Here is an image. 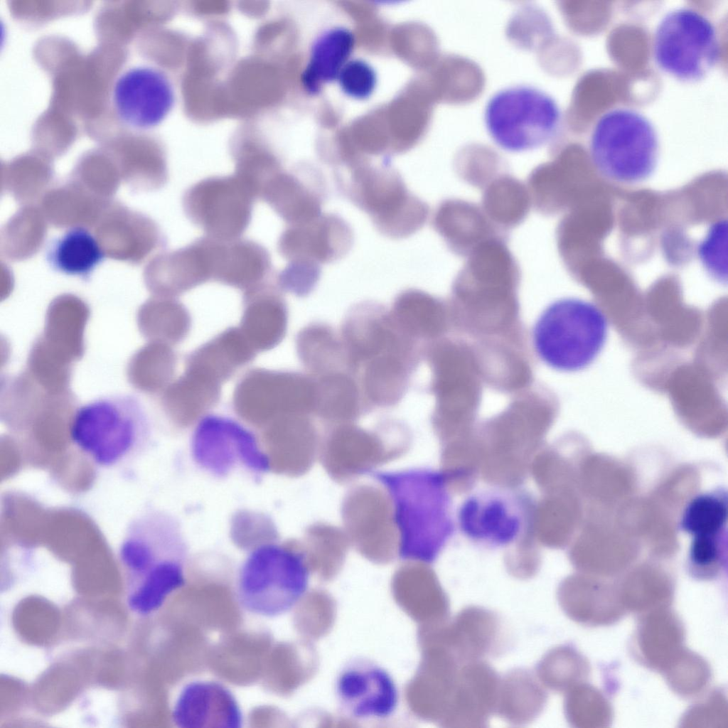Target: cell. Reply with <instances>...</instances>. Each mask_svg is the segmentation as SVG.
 <instances>
[{
    "label": "cell",
    "mask_w": 728,
    "mask_h": 728,
    "mask_svg": "<svg viewBox=\"0 0 728 728\" xmlns=\"http://www.w3.org/2000/svg\"><path fill=\"white\" fill-rule=\"evenodd\" d=\"M189 546L178 518L162 509H147L128 523L119 547L127 604L147 616L185 584Z\"/></svg>",
    "instance_id": "1"
},
{
    "label": "cell",
    "mask_w": 728,
    "mask_h": 728,
    "mask_svg": "<svg viewBox=\"0 0 728 728\" xmlns=\"http://www.w3.org/2000/svg\"><path fill=\"white\" fill-rule=\"evenodd\" d=\"M389 494L399 533L398 556L429 564L455 532L446 476L429 469H411L374 474Z\"/></svg>",
    "instance_id": "2"
},
{
    "label": "cell",
    "mask_w": 728,
    "mask_h": 728,
    "mask_svg": "<svg viewBox=\"0 0 728 728\" xmlns=\"http://www.w3.org/2000/svg\"><path fill=\"white\" fill-rule=\"evenodd\" d=\"M70 439L95 466L112 469L141 456L151 426L141 400L129 393L101 395L79 405L71 416Z\"/></svg>",
    "instance_id": "3"
},
{
    "label": "cell",
    "mask_w": 728,
    "mask_h": 728,
    "mask_svg": "<svg viewBox=\"0 0 728 728\" xmlns=\"http://www.w3.org/2000/svg\"><path fill=\"white\" fill-rule=\"evenodd\" d=\"M660 141L653 121L627 105L611 107L595 120L589 133L588 152L597 172L622 184L650 178L660 156Z\"/></svg>",
    "instance_id": "4"
},
{
    "label": "cell",
    "mask_w": 728,
    "mask_h": 728,
    "mask_svg": "<svg viewBox=\"0 0 728 728\" xmlns=\"http://www.w3.org/2000/svg\"><path fill=\"white\" fill-rule=\"evenodd\" d=\"M310 573L302 545L261 543L249 551L239 567L237 601L251 614L264 618L282 616L304 596Z\"/></svg>",
    "instance_id": "5"
},
{
    "label": "cell",
    "mask_w": 728,
    "mask_h": 728,
    "mask_svg": "<svg viewBox=\"0 0 728 728\" xmlns=\"http://www.w3.org/2000/svg\"><path fill=\"white\" fill-rule=\"evenodd\" d=\"M608 320L595 304L567 297L548 305L532 328V343L539 358L563 372L588 367L604 348Z\"/></svg>",
    "instance_id": "6"
},
{
    "label": "cell",
    "mask_w": 728,
    "mask_h": 728,
    "mask_svg": "<svg viewBox=\"0 0 728 728\" xmlns=\"http://www.w3.org/2000/svg\"><path fill=\"white\" fill-rule=\"evenodd\" d=\"M563 114L556 100L543 90L518 84L503 87L488 100L483 123L499 148L513 153L548 144L559 134Z\"/></svg>",
    "instance_id": "7"
},
{
    "label": "cell",
    "mask_w": 728,
    "mask_h": 728,
    "mask_svg": "<svg viewBox=\"0 0 728 728\" xmlns=\"http://www.w3.org/2000/svg\"><path fill=\"white\" fill-rule=\"evenodd\" d=\"M722 45L715 23L692 6L668 11L657 23L651 38L655 65L685 83L704 80L719 63Z\"/></svg>",
    "instance_id": "8"
},
{
    "label": "cell",
    "mask_w": 728,
    "mask_h": 728,
    "mask_svg": "<svg viewBox=\"0 0 728 728\" xmlns=\"http://www.w3.org/2000/svg\"><path fill=\"white\" fill-rule=\"evenodd\" d=\"M341 193L367 213L375 228L392 239L407 237L425 224L428 205L411 193L402 177L390 168H359L336 176Z\"/></svg>",
    "instance_id": "9"
},
{
    "label": "cell",
    "mask_w": 728,
    "mask_h": 728,
    "mask_svg": "<svg viewBox=\"0 0 728 728\" xmlns=\"http://www.w3.org/2000/svg\"><path fill=\"white\" fill-rule=\"evenodd\" d=\"M410 444L408 429L399 424L375 430L339 424L321 443L318 458L328 476L343 483L402 457Z\"/></svg>",
    "instance_id": "10"
},
{
    "label": "cell",
    "mask_w": 728,
    "mask_h": 728,
    "mask_svg": "<svg viewBox=\"0 0 728 728\" xmlns=\"http://www.w3.org/2000/svg\"><path fill=\"white\" fill-rule=\"evenodd\" d=\"M232 406L250 424L288 414L309 415L315 411V380L295 372L252 369L236 385Z\"/></svg>",
    "instance_id": "11"
},
{
    "label": "cell",
    "mask_w": 728,
    "mask_h": 728,
    "mask_svg": "<svg viewBox=\"0 0 728 728\" xmlns=\"http://www.w3.org/2000/svg\"><path fill=\"white\" fill-rule=\"evenodd\" d=\"M191 456L203 471L225 478L237 469L262 476L271 469L269 456L255 435L237 422L218 415L201 419L194 429Z\"/></svg>",
    "instance_id": "12"
},
{
    "label": "cell",
    "mask_w": 728,
    "mask_h": 728,
    "mask_svg": "<svg viewBox=\"0 0 728 728\" xmlns=\"http://www.w3.org/2000/svg\"><path fill=\"white\" fill-rule=\"evenodd\" d=\"M256 197L237 176H210L188 188L182 207L188 219L207 236L240 238L250 224Z\"/></svg>",
    "instance_id": "13"
},
{
    "label": "cell",
    "mask_w": 728,
    "mask_h": 728,
    "mask_svg": "<svg viewBox=\"0 0 728 728\" xmlns=\"http://www.w3.org/2000/svg\"><path fill=\"white\" fill-rule=\"evenodd\" d=\"M350 544L365 558L386 563L398 557L399 533L392 500L380 485L351 488L341 505Z\"/></svg>",
    "instance_id": "14"
},
{
    "label": "cell",
    "mask_w": 728,
    "mask_h": 728,
    "mask_svg": "<svg viewBox=\"0 0 728 728\" xmlns=\"http://www.w3.org/2000/svg\"><path fill=\"white\" fill-rule=\"evenodd\" d=\"M109 97L117 119L137 131L160 124L172 110L176 98L167 75L146 64H132L122 70L114 80Z\"/></svg>",
    "instance_id": "15"
},
{
    "label": "cell",
    "mask_w": 728,
    "mask_h": 728,
    "mask_svg": "<svg viewBox=\"0 0 728 728\" xmlns=\"http://www.w3.org/2000/svg\"><path fill=\"white\" fill-rule=\"evenodd\" d=\"M530 505L513 491L487 490L468 496L457 513V525L473 543L500 548L515 542L523 534Z\"/></svg>",
    "instance_id": "16"
},
{
    "label": "cell",
    "mask_w": 728,
    "mask_h": 728,
    "mask_svg": "<svg viewBox=\"0 0 728 728\" xmlns=\"http://www.w3.org/2000/svg\"><path fill=\"white\" fill-rule=\"evenodd\" d=\"M334 694L341 711L358 721L383 720L396 712L400 693L392 675L364 657L347 661L338 671Z\"/></svg>",
    "instance_id": "17"
},
{
    "label": "cell",
    "mask_w": 728,
    "mask_h": 728,
    "mask_svg": "<svg viewBox=\"0 0 728 728\" xmlns=\"http://www.w3.org/2000/svg\"><path fill=\"white\" fill-rule=\"evenodd\" d=\"M353 243V232L347 222L326 213L306 223L287 225L278 239L277 251L288 262L321 265L343 258Z\"/></svg>",
    "instance_id": "18"
},
{
    "label": "cell",
    "mask_w": 728,
    "mask_h": 728,
    "mask_svg": "<svg viewBox=\"0 0 728 728\" xmlns=\"http://www.w3.org/2000/svg\"><path fill=\"white\" fill-rule=\"evenodd\" d=\"M500 679L487 663L478 660L461 665L454 690L444 715L446 726L483 727L496 710Z\"/></svg>",
    "instance_id": "19"
},
{
    "label": "cell",
    "mask_w": 728,
    "mask_h": 728,
    "mask_svg": "<svg viewBox=\"0 0 728 728\" xmlns=\"http://www.w3.org/2000/svg\"><path fill=\"white\" fill-rule=\"evenodd\" d=\"M171 717L180 728H240L243 717L236 698L220 682L196 680L180 691Z\"/></svg>",
    "instance_id": "20"
},
{
    "label": "cell",
    "mask_w": 728,
    "mask_h": 728,
    "mask_svg": "<svg viewBox=\"0 0 728 728\" xmlns=\"http://www.w3.org/2000/svg\"><path fill=\"white\" fill-rule=\"evenodd\" d=\"M208 241L207 236L200 237L185 247L156 255L144 271L149 287L171 297L212 281Z\"/></svg>",
    "instance_id": "21"
},
{
    "label": "cell",
    "mask_w": 728,
    "mask_h": 728,
    "mask_svg": "<svg viewBox=\"0 0 728 728\" xmlns=\"http://www.w3.org/2000/svg\"><path fill=\"white\" fill-rule=\"evenodd\" d=\"M210 253L212 281L222 284L245 291L274 276L268 250L254 240L210 237Z\"/></svg>",
    "instance_id": "22"
},
{
    "label": "cell",
    "mask_w": 728,
    "mask_h": 728,
    "mask_svg": "<svg viewBox=\"0 0 728 728\" xmlns=\"http://www.w3.org/2000/svg\"><path fill=\"white\" fill-rule=\"evenodd\" d=\"M432 226L451 252L464 257L486 240L506 236L481 205L459 198L446 199L439 204Z\"/></svg>",
    "instance_id": "23"
},
{
    "label": "cell",
    "mask_w": 728,
    "mask_h": 728,
    "mask_svg": "<svg viewBox=\"0 0 728 728\" xmlns=\"http://www.w3.org/2000/svg\"><path fill=\"white\" fill-rule=\"evenodd\" d=\"M325 196L321 176L281 171L265 186L259 200L291 225L309 223L321 215Z\"/></svg>",
    "instance_id": "24"
},
{
    "label": "cell",
    "mask_w": 728,
    "mask_h": 728,
    "mask_svg": "<svg viewBox=\"0 0 728 728\" xmlns=\"http://www.w3.org/2000/svg\"><path fill=\"white\" fill-rule=\"evenodd\" d=\"M287 323L286 302L273 285L264 282L244 291L239 328L256 352L279 345L286 335Z\"/></svg>",
    "instance_id": "25"
},
{
    "label": "cell",
    "mask_w": 728,
    "mask_h": 728,
    "mask_svg": "<svg viewBox=\"0 0 728 728\" xmlns=\"http://www.w3.org/2000/svg\"><path fill=\"white\" fill-rule=\"evenodd\" d=\"M500 632L496 614L479 606H469L443 629L440 643L464 664L491 653L498 646Z\"/></svg>",
    "instance_id": "26"
},
{
    "label": "cell",
    "mask_w": 728,
    "mask_h": 728,
    "mask_svg": "<svg viewBox=\"0 0 728 728\" xmlns=\"http://www.w3.org/2000/svg\"><path fill=\"white\" fill-rule=\"evenodd\" d=\"M95 226L114 230V233L95 230L96 237L114 236V242L119 241L120 246L122 242H125V247L129 248V252H132L131 248H134L138 264L143 262L153 252L167 245L165 235L153 219L141 213L133 212L112 200Z\"/></svg>",
    "instance_id": "27"
},
{
    "label": "cell",
    "mask_w": 728,
    "mask_h": 728,
    "mask_svg": "<svg viewBox=\"0 0 728 728\" xmlns=\"http://www.w3.org/2000/svg\"><path fill=\"white\" fill-rule=\"evenodd\" d=\"M355 43L353 33L343 26L326 30L313 42L307 63L301 75L305 92L318 94L323 85L337 80L350 59Z\"/></svg>",
    "instance_id": "28"
},
{
    "label": "cell",
    "mask_w": 728,
    "mask_h": 728,
    "mask_svg": "<svg viewBox=\"0 0 728 728\" xmlns=\"http://www.w3.org/2000/svg\"><path fill=\"white\" fill-rule=\"evenodd\" d=\"M256 353L240 328L231 327L193 351L186 359V366L200 371L222 385L240 368L252 361Z\"/></svg>",
    "instance_id": "29"
},
{
    "label": "cell",
    "mask_w": 728,
    "mask_h": 728,
    "mask_svg": "<svg viewBox=\"0 0 728 728\" xmlns=\"http://www.w3.org/2000/svg\"><path fill=\"white\" fill-rule=\"evenodd\" d=\"M221 387L201 373L186 367L166 393V410L176 423L191 424L218 404Z\"/></svg>",
    "instance_id": "30"
},
{
    "label": "cell",
    "mask_w": 728,
    "mask_h": 728,
    "mask_svg": "<svg viewBox=\"0 0 728 728\" xmlns=\"http://www.w3.org/2000/svg\"><path fill=\"white\" fill-rule=\"evenodd\" d=\"M546 702V692L537 678L515 669L500 680L495 711L507 722L523 725L539 716Z\"/></svg>",
    "instance_id": "31"
},
{
    "label": "cell",
    "mask_w": 728,
    "mask_h": 728,
    "mask_svg": "<svg viewBox=\"0 0 728 728\" xmlns=\"http://www.w3.org/2000/svg\"><path fill=\"white\" fill-rule=\"evenodd\" d=\"M105 256L97 237L82 226L72 228L53 240L46 251L47 262L53 269L84 279Z\"/></svg>",
    "instance_id": "32"
},
{
    "label": "cell",
    "mask_w": 728,
    "mask_h": 728,
    "mask_svg": "<svg viewBox=\"0 0 728 728\" xmlns=\"http://www.w3.org/2000/svg\"><path fill=\"white\" fill-rule=\"evenodd\" d=\"M481 207L490 220L505 232L521 224L530 211L526 184L508 174H499L483 188Z\"/></svg>",
    "instance_id": "33"
},
{
    "label": "cell",
    "mask_w": 728,
    "mask_h": 728,
    "mask_svg": "<svg viewBox=\"0 0 728 728\" xmlns=\"http://www.w3.org/2000/svg\"><path fill=\"white\" fill-rule=\"evenodd\" d=\"M411 360L412 353L392 352L364 364L363 387L372 403L386 407L399 402L407 386Z\"/></svg>",
    "instance_id": "34"
},
{
    "label": "cell",
    "mask_w": 728,
    "mask_h": 728,
    "mask_svg": "<svg viewBox=\"0 0 728 728\" xmlns=\"http://www.w3.org/2000/svg\"><path fill=\"white\" fill-rule=\"evenodd\" d=\"M315 380L314 412L337 424L351 423L360 414V395L353 378L343 372L319 375Z\"/></svg>",
    "instance_id": "35"
},
{
    "label": "cell",
    "mask_w": 728,
    "mask_h": 728,
    "mask_svg": "<svg viewBox=\"0 0 728 728\" xmlns=\"http://www.w3.org/2000/svg\"><path fill=\"white\" fill-rule=\"evenodd\" d=\"M339 341L328 326L309 325L296 336L298 357L306 369L318 376L338 371L333 368L344 358L347 360L343 343Z\"/></svg>",
    "instance_id": "36"
},
{
    "label": "cell",
    "mask_w": 728,
    "mask_h": 728,
    "mask_svg": "<svg viewBox=\"0 0 728 728\" xmlns=\"http://www.w3.org/2000/svg\"><path fill=\"white\" fill-rule=\"evenodd\" d=\"M302 545L309 567L324 574L331 573L343 562L350 545L343 529L317 522L306 532Z\"/></svg>",
    "instance_id": "37"
},
{
    "label": "cell",
    "mask_w": 728,
    "mask_h": 728,
    "mask_svg": "<svg viewBox=\"0 0 728 728\" xmlns=\"http://www.w3.org/2000/svg\"><path fill=\"white\" fill-rule=\"evenodd\" d=\"M727 520V492L716 491L692 498L683 511L680 526L692 537L718 535L724 532Z\"/></svg>",
    "instance_id": "38"
},
{
    "label": "cell",
    "mask_w": 728,
    "mask_h": 728,
    "mask_svg": "<svg viewBox=\"0 0 728 728\" xmlns=\"http://www.w3.org/2000/svg\"><path fill=\"white\" fill-rule=\"evenodd\" d=\"M436 308V301L430 295L408 289L395 297L390 315L400 329L412 339L434 330Z\"/></svg>",
    "instance_id": "39"
},
{
    "label": "cell",
    "mask_w": 728,
    "mask_h": 728,
    "mask_svg": "<svg viewBox=\"0 0 728 728\" xmlns=\"http://www.w3.org/2000/svg\"><path fill=\"white\" fill-rule=\"evenodd\" d=\"M723 533L692 537L688 565L694 576L709 579L717 574L723 564L725 551L726 538Z\"/></svg>",
    "instance_id": "40"
},
{
    "label": "cell",
    "mask_w": 728,
    "mask_h": 728,
    "mask_svg": "<svg viewBox=\"0 0 728 728\" xmlns=\"http://www.w3.org/2000/svg\"><path fill=\"white\" fill-rule=\"evenodd\" d=\"M727 220L712 224L698 247V255L705 269L717 279L727 277Z\"/></svg>",
    "instance_id": "41"
},
{
    "label": "cell",
    "mask_w": 728,
    "mask_h": 728,
    "mask_svg": "<svg viewBox=\"0 0 728 728\" xmlns=\"http://www.w3.org/2000/svg\"><path fill=\"white\" fill-rule=\"evenodd\" d=\"M336 81L348 97L363 100L373 93L378 81L373 67L364 60L350 59L343 67Z\"/></svg>",
    "instance_id": "42"
},
{
    "label": "cell",
    "mask_w": 728,
    "mask_h": 728,
    "mask_svg": "<svg viewBox=\"0 0 728 728\" xmlns=\"http://www.w3.org/2000/svg\"><path fill=\"white\" fill-rule=\"evenodd\" d=\"M321 272V265L316 264L289 262L275 275V280L280 289L297 296H304L316 285Z\"/></svg>",
    "instance_id": "43"
},
{
    "label": "cell",
    "mask_w": 728,
    "mask_h": 728,
    "mask_svg": "<svg viewBox=\"0 0 728 728\" xmlns=\"http://www.w3.org/2000/svg\"><path fill=\"white\" fill-rule=\"evenodd\" d=\"M571 659L570 653L564 648L549 651L537 666V679L543 686L550 690L564 688L570 678Z\"/></svg>",
    "instance_id": "44"
}]
</instances>
